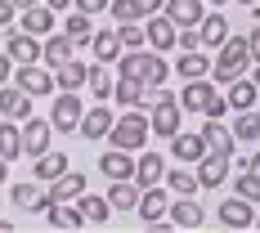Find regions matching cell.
Returning <instances> with one entry per match:
<instances>
[{"mask_svg": "<svg viewBox=\"0 0 260 233\" xmlns=\"http://www.w3.org/2000/svg\"><path fill=\"white\" fill-rule=\"evenodd\" d=\"M45 5H50V9H58V14H68V9H72V0H45Z\"/></svg>", "mask_w": 260, "mask_h": 233, "instance_id": "obj_48", "label": "cell"}, {"mask_svg": "<svg viewBox=\"0 0 260 233\" xmlns=\"http://www.w3.org/2000/svg\"><path fill=\"white\" fill-rule=\"evenodd\" d=\"M63 31H68L77 45H90V36H94V23H90V14H85V9H68V18H63Z\"/></svg>", "mask_w": 260, "mask_h": 233, "instance_id": "obj_37", "label": "cell"}, {"mask_svg": "<svg viewBox=\"0 0 260 233\" xmlns=\"http://www.w3.org/2000/svg\"><path fill=\"white\" fill-rule=\"evenodd\" d=\"M139 220H144V224H153V220H161V215H166V211H171V197H166V188H161V184H153V188H144V193H139Z\"/></svg>", "mask_w": 260, "mask_h": 233, "instance_id": "obj_24", "label": "cell"}, {"mask_svg": "<svg viewBox=\"0 0 260 233\" xmlns=\"http://www.w3.org/2000/svg\"><path fill=\"white\" fill-rule=\"evenodd\" d=\"M207 5H229V0H207Z\"/></svg>", "mask_w": 260, "mask_h": 233, "instance_id": "obj_55", "label": "cell"}, {"mask_svg": "<svg viewBox=\"0 0 260 233\" xmlns=\"http://www.w3.org/2000/svg\"><path fill=\"white\" fill-rule=\"evenodd\" d=\"M161 14H166L175 27H198L202 18H207V5H202V0H166Z\"/></svg>", "mask_w": 260, "mask_h": 233, "instance_id": "obj_21", "label": "cell"}, {"mask_svg": "<svg viewBox=\"0 0 260 233\" xmlns=\"http://www.w3.org/2000/svg\"><path fill=\"white\" fill-rule=\"evenodd\" d=\"M77 211H81L85 224H108V220H112V202H108V197H94V193H81Z\"/></svg>", "mask_w": 260, "mask_h": 233, "instance_id": "obj_31", "label": "cell"}, {"mask_svg": "<svg viewBox=\"0 0 260 233\" xmlns=\"http://www.w3.org/2000/svg\"><path fill=\"white\" fill-rule=\"evenodd\" d=\"M224 99H229V108H234V112H242V108H256L260 85L247 77V72H242V77H234L229 85H224Z\"/></svg>", "mask_w": 260, "mask_h": 233, "instance_id": "obj_22", "label": "cell"}, {"mask_svg": "<svg viewBox=\"0 0 260 233\" xmlns=\"http://www.w3.org/2000/svg\"><path fill=\"white\" fill-rule=\"evenodd\" d=\"M54 81H58V90H81V85L90 81V63L68 58V63H58V68H54Z\"/></svg>", "mask_w": 260, "mask_h": 233, "instance_id": "obj_30", "label": "cell"}, {"mask_svg": "<svg viewBox=\"0 0 260 233\" xmlns=\"http://www.w3.org/2000/svg\"><path fill=\"white\" fill-rule=\"evenodd\" d=\"M175 45H180V50H202V31H198V27H180Z\"/></svg>", "mask_w": 260, "mask_h": 233, "instance_id": "obj_42", "label": "cell"}, {"mask_svg": "<svg viewBox=\"0 0 260 233\" xmlns=\"http://www.w3.org/2000/svg\"><path fill=\"white\" fill-rule=\"evenodd\" d=\"M112 85H117V81L104 72V63H94V68H90V81H85V90H90L94 99H112Z\"/></svg>", "mask_w": 260, "mask_h": 233, "instance_id": "obj_40", "label": "cell"}, {"mask_svg": "<svg viewBox=\"0 0 260 233\" xmlns=\"http://www.w3.org/2000/svg\"><path fill=\"white\" fill-rule=\"evenodd\" d=\"M0 157H5V161H18V157H23V126L9 121V117L0 121Z\"/></svg>", "mask_w": 260, "mask_h": 233, "instance_id": "obj_36", "label": "cell"}, {"mask_svg": "<svg viewBox=\"0 0 260 233\" xmlns=\"http://www.w3.org/2000/svg\"><path fill=\"white\" fill-rule=\"evenodd\" d=\"M202 31V50H220L224 41H229V18H224V9H207V18L198 23Z\"/></svg>", "mask_w": 260, "mask_h": 233, "instance_id": "obj_18", "label": "cell"}, {"mask_svg": "<svg viewBox=\"0 0 260 233\" xmlns=\"http://www.w3.org/2000/svg\"><path fill=\"white\" fill-rule=\"evenodd\" d=\"M68 58H77V41H72L68 31H50V36L41 41V63L58 68V63H68Z\"/></svg>", "mask_w": 260, "mask_h": 233, "instance_id": "obj_16", "label": "cell"}, {"mask_svg": "<svg viewBox=\"0 0 260 233\" xmlns=\"http://www.w3.org/2000/svg\"><path fill=\"white\" fill-rule=\"evenodd\" d=\"M90 50L99 63H117L121 58V41H117V27H104V31H94L90 36Z\"/></svg>", "mask_w": 260, "mask_h": 233, "instance_id": "obj_33", "label": "cell"}, {"mask_svg": "<svg viewBox=\"0 0 260 233\" xmlns=\"http://www.w3.org/2000/svg\"><path fill=\"white\" fill-rule=\"evenodd\" d=\"M14 68H18V63H14L9 54H0V85H9V81H14Z\"/></svg>", "mask_w": 260, "mask_h": 233, "instance_id": "obj_45", "label": "cell"}, {"mask_svg": "<svg viewBox=\"0 0 260 233\" xmlns=\"http://www.w3.org/2000/svg\"><path fill=\"white\" fill-rule=\"evenodd\" d=\"M14 85H23L31 99H41V94L50 99V94H58V81H54L50 63H45V68H41V63H18V68H14Z\"/></svg>", "mask_w": 260, "mask_h": 233, "instance_id": "obj_4", "label": "cell"}, {"mask_svg": "<svg viewBox=\"0 0 260 233\" xmlns=\"http://www.w3.org/2000/svg\"><path fill=\"white\" fill-rule=\"evenodd\" d=\"M220 90H215V81L211 77H193V81H184V90L175 94L180 99V108H188V112H207V104L215 99Z\"/></svg>", "mask_w": 260, "mask_h": 233, "instance_id": "obj_8", "label": "cell"}, {"mask_svg": "<svg viewBox=\"0 0 260 233\" xmlns=\"http://www.w3.org/2000/svg\"><path fill=\"white\" fill-rule=\"evenodd\" d=\"M108 5H112V0H72V9H85L90 18H94V14H108Z\"/></svg>", "mask_w": 260, "mask_h": 233, "instance_id": "obj_43", "label": "cell"}, {"mask_svg": "<svg viewBox=\"0 0 260 233\" xmlns=\"http://www.w3.org/2000/svg\"><path fill=\"white\" fill-rule=\"evenodd\" d=\"M9 202H14L18 211H45V188H41V180L9 184Z\"/></svg>", "mask_w": 260, "mask_h": 233, "instance_id": "obj_28", "label": "cell"}, {"mask_svg": "<svg viewBox=\"0 0 260 233\" xmlns=\"http://www.w3.org/2000/svg\"><path fill=\"white\" fill-rule=\"evenodd\" d=\"M238 5H247V9H251V5H260V0H238Z\"/></svg>", "mask_w": 260, "mask_h": 233, "instance_id": "obj_53", "label": "cell"}, {"mask_svg": "<svg viewBox=\"0 0 260 233\" xmlns=\"http://www.w3.org/2000/svg\"><path fill=\"white\" fill-rule=\"evenodd\" d=\"M117 41H121V50H144L148 45V36H144L139 23H117Z\"/></svg>", "mask_w": 260, "mask_h": 233, "instance_id": "obj_41", "label": "cell"}, {"mask_svg": "<svg viewBox=\"0 0 260 233\" xmlns=\"http://www.w3.org/2000/svg\"><path fill=\"white\" fill-rule=\"evenodd\" d=\"M117 77H135L144 81L148 90H157V85H166V77H171V68H166V58L157 50H121V58H117Z\"/></svg>", "mask_w": 260, "mask_h": 233, "instance_id": "obj_1", "label": "cell"}, {"mask_svg": "<svg viewBox=\"0 0 260 233\" xmlns=\"http://www.w3.org/2000/svg\"><path fill=\"white\" fill-rule=\"evenodd\" d=\"M166 188L175 193V197H193L198 188H202V180H198V171H188V166H175V171H166Z\"/></svg>", "mask_w": 260, "mask_h": 233, "instance_id": "obj_35", "label": "cell"}, {"mask_svg": "<svg viewBox=\"0 0 260 233\" xmlns=\"http://www.w3.org/2000/svg\"><path fill=\"white\" fill-rule=\"evenodd\" d=\"M224 112H234V108H229V99H224V94H215V99L207 104V112H202V117H224Z\"/></svg>", "mask_w": 260, "mask_h": 233, "instance_id": "obj_44", "label": "cell"}, {"mask_svg": "<svg viewBox=\"0 0 260 233\" xmlns=\"http://www.w3.org/2000/svg\"><path fill=\"white\" fill-rule=\"evenodd\" d=\"M220 224L234 229V233L256 229V211H251V202H247V197H229V202H220Z\"/></svg>", "mask_w": 260, "mask_h": 233, "instance_id": "obj_13", "label": "cell"}, {"mask_svg": "<svg viewBox=\"0 0 260 233\" xmlns=\"http://www.w3.org/2000/svg\"><path fill=\"white\" fill-rule=\"evenodd\" d=\"M175 77H184V81H193V77H211V58H207V50H180Z\"/></svg>", "mask_w": 260, "mask_h": 233, "instance_id": "obj_32", "label": "cell"}, {"mask_svg": "<svg viewBox=\"0 0 260 233\" xmlns=\"http://www.w3.org/2000/svg\"><path fill=\"white\" fill-rule=\"evenodd\" d=\"M0 233H14V220H0Z\"/></svg>", "mask_w": 260, "mask_h": 233, "instance_id": "obj_52", "label": "cell"}, {"mask_svg": "<svg viewBox=\"0 0 260 233\" xmlns=\"http://www.w3.org/2000/svg\"><path fill=\"white\" fill-rule=\"evenodd\" d=\"M234 135H238V139H247V144H260V112H256V108H242V112H238Z\"/></svg>", "mask_w": 260, "mask_h": 233, "instance_id": "obj_38", "label": "cell"}, {"mask_svg": "<svg viewBox=\"0 0 260 233\" xmlns=\"http://www.w3.org/2000/svg\"><path fill=\"white\" fill-rule=\"evenodd\" d=\"M251 18H260V5H251Z\"/></svg>", "mask_w": 260, "mask_h": 233, "instance_id": "obj_54", "label": "cell"}, {"mask_svg": "<svg viewBox=\"0 0 260 233\" xmlns=\"http://www.w3.org/2000/svg\"><path fill=\"white\" fill-rule=\"evenodd\" d=\"M247 171H256V175H260V148H256L251 157H247Z\"/></svg>", "mask_w": 260, "mask_h": 233, "instance_id": "obj_49", "label": "cell"}, {"mask_svg": "<svg viewBox=\"0 0 260 233\" xmlns=\"http://www.w3.org/2000/svg\"><path fill=\"white\" fill-rule=\"evenodd\" d=\"M166 215H171V224H175V229H202V220H207V215H202V207H198L193 197L171 202V211H166Z\"/></svg>", "mask_w": 260, "mask_h": 233, "instance_id": "obj_29", "label": "cell"}, {"mask_svg": "<svg viewBox=\"0 0 260 233\" xmlns=\"http://www.w3.org/2000/svg\"><path fill=\"white\" fill-rule=\"evenodd\" d=\"M139 193H144V188H139V184L135 180H108V202H112V211H135L139 207Z\"/></svg>", "mask_w": 260, "mask_h": 233, "instance_id": "obj_27", "label": "cell"}, {"mask_svg": "<svg viewBox=\"0 0 260 233\" xmlns=\"http://www.w3.org/2000/svg\"><path fill=\"white\" fill-rule=\"evenodd\" d=\"M229 184H234V193H238V197H247L251 207L260 202V175H256V171H247V166H242V175H234Z\"/></svg>", "mask_w": 260, "mask_h": 233, "instance_id": "obj_39", "label": "cell"}, {"mask_svg": "<svg viewBox=\"0 0 260 233\" xmlns=\"http://www.w3.org/2000/svg\"><path fill=\"white\" fill-rule=\"evenodd\" d=\"M247 50H251V63H260V18L251 27V36H247Z\"/></svg>", "mask_w": 260, "mask_h": 233, "instance_id": "obj_46", "label": "cell"}, {"mask_svg": "<svg viewBox=\"0 0 260 233\" xmlns=\"http://www.w3.org/2000/svg\"><path fill=\"white\" fill-rule=\"evenodd\" d=\"M63 171H68V153H63V148H45L41 157H31V175H36L41 184L58 180Z\"/></svg>", "mask_w": 260, "mask_h": 233, "instance_id": "obj_23", "label": "cell"}, {"mask_svg": "<svg viewBox=\"0 0 260 233\" xmlns=\"http://www.w3.org/2000/svg\"><path fill=\"white\" fill-rule=\"evenodd\" d=\"M81 193H85V171H72V166L45 184V202H77Z\"/></svg>", "mask_w": 260, "mask_h": 233, "instance_id": "obj_7", "label": "cell"}, {"mask_svg": "<svg viewBox=\"0 0 260 233\" xmlns=\"http://www.w3.org/2000/svg\"><path fill=\"white\" fill-rule=\"evenodd\" d=\"M148 135H153L148 112H144V108H130V112H117V121L108 130V144H112V148H126V153H139V148L148 144Z\"/></svg>", "mask_w": 260, "mask_h": 233, "instance_id": "obj_2", "label": "cell"}, {"mask_svg": "<svg viewBox=\"0 0 260 233\" xmlns=\"http://www.w3.org/2000/svg\"><path fill=\"white\" fill-rule=\"evenodd\" d=\"M112 121H117V112H112V108H104V99H99L94 108H85V117H81V139H90V144L108 139Z\"/></svg>", "mask_w": 260, "mask_h": 233, "instance_id": "obj_10", "label": "cell"}, {"mask_svg": "<svg viewBox=\"0 0 260 233\" xmlns=\"http://www.w3.org/2000/svg\"><path fill=\"white\" fill-rule=\"evenodd\" d=\"M54 23H58V9H50V5L41 0V5H31V9H23V23H18V27L45 41V36L54 31Z\"/></svg>", "mask_w": 260, "mask_h": 233, "instance_id": "obj_19", "label": "cell"}, {"mask_svg": "<svg viewBox=\"0 0 260 233\" xmlns=\"http://www.w3.org/2000/svg\"><path fill=\"white\" fill-rule=\"evenodd\" d=\"M251 68V50H247V36H234L229 31V41L215 50V58H211V81H220V85H229L234 77H242Z\"/></svg>", "mask_w": 260, "mask_h": 233, "instance_id": "obj_3", "label": "cell"}, {"mask_svg": "<svg viewBox=\"0 0 260 233\" xmlns=\"http://www.w3.org/2000/svg\"><path fill=\"white\" fill-rule=\"evenodd\" d=\"M9 180V161H5V157H0V184Z\"/></svg>", "mask_w": 260, "mask_h": 233, "instance_id": "obj_50", "label": "cell"}, {"mask_svg": "<svg viewBox=\"0 0 260 233\" xmlns=\"http://www.w3.org/2000/svg\"><path fill=\"white\" fill-rule=\"evenodd\" d=\"M112 94H117V104H126V108H144V104H148V85L135 81V77H117Z\"/></svg>", "mask_w": 260, "mask_h": 233, "instance_id": "obj_34", "label": "cell"}, {"mask_svg": "<svg viewBox=\"0 0 260 233\" xmlns=\"http://www.w3.org/2000/svg\"><path fill=\"white\" fill-rule=\"evenodd\" d=\"M99 171H104V180H135V153L108 144V153L99 157Z\"/></svg>", "mask_w": 260, "mask_h": 233, "instance_id": "obj_17", "label": "cell"}, {"mask_svg": "<svg viewBox=\"0 0 260 233\" xmlns=\"http://www.w3.org/2000/svg\"><path fill=\"white\" fill-rule=\"evenodd\" d=\"M171 153H175V161L198 166L211 148H207V139H202V130H198V135H184V130H175V135H171Z\"/></svg>", "mask_w": 260, "mask_h": 233, "instance_id": "obj_15", "label": "cell"}, {"mask_svg": "<svg viewBox=\"0 0 260 233\" xmlns=\"http://www.w3.org/2000/svg\"><path fill=\"white\" fill-rule=\"evenodd\" d=\"M14 14H18V5H14V0H0V27L14 23Z\"/></svg>", "mask_w": 260, "mask_h": 233, "instance_id": "obj_47", "label": "cell"}, {"mask_svg": "<svg viewBox=\"0 0 260 233\" xmlns=\"http://www.w3.org/2000/svg\"><path fill=\"white\" fill-rule=\"evenodd\" d=\"M198 180H202V188H224V184H229V157L224 153H207L198 161Z\"/></svg>", "mask_w": 260, "mask_h": 233, "instance_id": "obj_20", "label": "cell"}, {"mask_svg": "<svg viewBox=\"0 0 260 233\" xmlns=\"http://www.w3.org/2000/svg\"><path fill=\"white\" fill-rule=\"evenodd\" d=\"M166 180V161H161V153L157 148H139L135 153V184L139 188H153V184Z\"/></svg>", "mask_w": 260, "mask_h": 233, "instance_id": "obj_9", "label": "cell"}, {"mask_svg": "<svg viewBox=\"0 0 260 233\" xmlns=\"http://www.w3.org/2000/svg\"><path fill=\"white\" fill-rule=\"evenodd\" d=\"M0 117H9V121H27L31 117V94H27L23 85H0Z\"/></svg>", "mask_w": 260, "mask_h": 233, "instance_id": "obj_11", "label": "cell"}, {"mask_svg": "<svg viewBox=\"0 0 260 233\" xmlns=\"http://www.w3.org/2000/svg\"><path fill=\"white\" fill-rule=\"evenodd\" d=\"M45 224L50 229H81L85 220H81V211H77V202H45Z\"/></svg>", "mask_w": 260, "mask_h": 233, "instance_id": "obj_26", "label": "cell"}, {"mask_svg": "<svg viewBox=\"0 0 260 233\" xmlns=\"http://www.w3.org/2000/svg\"><path fill=\"white\" fill-rule=\"evenodd\" d=\"M256 229H260V215H256Z\"/></svg>", "mask_w": 260, "mask_h": 233, "instance_id": "obj_57", "label": "cell"}, {"mask_svg": "<svg viewBox=\"0 0 260 233\" xmlns=\"http://www.w3.org/2000/svg\"><path fill=\"white\" fill-rule=\"evenodd\" d=\"M81 117H85V108H81V90H58V94H54V108H50L54 130L72 135V130H81Z\"/></svg>", "mask_w": 260, "mask_h": 233, "instance_id": "obj_5", "label": "cell"}, {"mask_svg": "<svg viewBox=\"0 0 260 233\" xmlns=\"http://www.w3.org/2000/svg\"><path fill=\"white\" fill-rule=\"evenodd\" d=\"M144 36H148V50L166 54V50H175V36H180V27L171 23L166 14H153V18L144 23Z\"/></svg>", "mask_w": 260, "mask_h": 233, "instance_id": "obj_14", "label": "cell"}, {"mask_svg": "<svg viewBox=\"0 0 260 233\" xmlns=\"http://www.w3.org/2000/svg\"><path fill=\"white\" fill-rule=\"evenodd\" d=\"M202 139H207V148L211 153H234V144H238V135L234 130H224V117H207V126H202Z\"/></svg>", "mask_w": 260, "mask_h": 233, "instance_id": "obj_25", "label": "cell"}, {"mask_svg": "<svg viewBox=\"0 0 260 233\" xmlns=\"http://www.w3.org/2000/svg\"><path fill=\"white\" fill-rule=\"evenodd\" d=\"M251 81H256V85H260V68H256V77H251Z\"/></svg>", "mask_w": 260, "mask_h": 233, "instance_id": "obj_56", "label": "cell"}, {"mask_svg": "<svg viewBox=\"0 0 260 233\" xmlns=\"http://www.w3.org/2000/svg\"><path fill=\"white\" fill-rule=\"evenodd\" d=\"M50 139H54V121L31 112V117L23 121V157H41L45 148H50Z\"/></svg>", "mask_w": 260, "mask_h": 233, "instance_id": "obj_6", "label": "cell"}, {"mask_svg": "<svg viewBox=\"0 0 260 233\" xmlns=\"http://www.w3.org/2000/svg\"><path fill=\"white\" fill-rule=\"evenodd\" d=\"M14 5H18V14H23V9H31V5H41V0H14Z\"/></svg>", "mask_w": 260, "mask_h": 233, "instance_id": "obj_51", "label": "cell"}, {"mask_svg": "<svg viewBox=\"0 0 260 233\" xmlns=\"http://www.w3.org/2000/svg\"><path fill=\"white\" fill-rule=\"evenodd\" d=\"M5 54L14 58V63H41V36H31V31H9L5 36Z\"/></svg>", "mask_w": 260, "mask_h": 233, "instance_id": "obj_12", "label": "cell"}]
</instances>
